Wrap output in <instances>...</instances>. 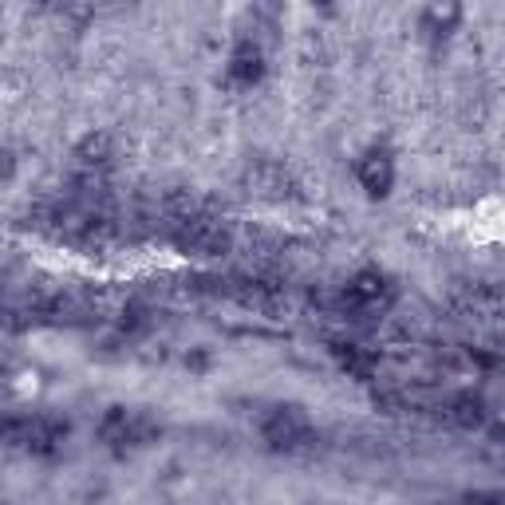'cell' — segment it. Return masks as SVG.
Segmentation results:
<instances>
[{"mask_svg": "<svg viewBox=\"0 0 505 505\" xmlns=\"http://www.w3.org/2000/svg\"><path fill=\"white\" fill-rule=\"evenodd\" d=\"M159 418L142 407H111L99 418V442L107 450H142L159 438Z\"/></svg>", "mask_w": 505, "mask_h": 505, "instance_id": "1", "label": "cell"}, {"mask_svg": "<svg viewBox=\"0 0 505 505\" xmlns=\"http://www.w3.org/2000/svg\"><path fill=\"white\" fill-rule=\"evenodd\" d=\"M391 304H395V284L376 269L356 273L352 281L340 288V308L347 312V316H356V320L383 316Z\"/></svg>", "mask_w": 505, "mask_h": 505, "instance_id": "2", "label": "cell"}, {"mask_svg": "<svg viewBox=\"0 0 505 505\" xmlns=\"http://www.w3.org/2000/svg\"><path fill=\"white\" fill-rule=\"evenodd\" d=\"M67 418L59 415H28V418H8L5 438L8 447H16L24 454H56L67 438Z\"/></svg>", "mask_w": 505, "mask_h": 505, "instance_id": "3", "label": "cell"}, {"mask_svg": "<svg viewBox=\"0 0 505 505\" xmlns=\"http://www.w3.org/2000/svg\"><path fill=\"white\" fill-rule=\"evenodd\" d=\"M261 438L269 442L273 450L293 454V450H304L308 442L316 438V427H312V418L300 411V407L281 403V407H273V411L261 418Z\"/></svg>", "mask_w": 505, "mask_h": 505, "instance_id": "4", "label": "cell"}, {"mask_svg": "<svg viewBox=\"0 0 505 505\" xmlns=\"http://www.w3.org/2000/svg\"><path fill=\"white\" fill-rule=\"evenodd\" d=\"M356 182L364 186L367 198H387L395 186V159L387 147H367L356 159Z\"/></svg>", "mask_w": 505, "mask_h": 505, "instance_id": "5", "label": "cell"}, {"mask_svg": "<svg viewBox=\"0 0 505 505\" xmlns=\"http://www.w3.org/2000/svg\"><path fill=\"white\" fill-rule=\"evenodd\" d=\"M245 190L252 198H261V201H284V198L296 194V182H293V174H288L281 162L261 159V162H252L245 170Z\"/></svg>", "mask_w": 505, "mask_h": 505, "instance_id": "6", "label": "cell"}, {"mask_svg": "<svg viewBox=\"0 0 505 505\" xmlns=\"http://www.w3.org/2000/svg\"><path fill=\"white\" fill-rule=\"evenodd\" d=\"M264 76V52L257 40H242L230 52V64H225V79L233 83V88H252V83H261Z\"/></svg>", "mask_w": 505, "mask_h": 505, "instance_id": "7", "label": "cell"}, {"mask_svg": "<svg viewBox=\"0 0 505 505\" xmlns=\"http://www.w3.org/2000/svg\"><path fill=\"white\" fill-rule=\"evenodd\" d=\"M76 166L83 170V178H103L107 174V166L115 162V139L111 135H103V130H95V135H88L76 147Z\"/></svg>", "mask_w": 505, "mask_h": 505, "instance_id": "8", "label": "cell"}, {"mask_svg": "<svg viewBox=\"0 0 505 505\" xmlns=\"http://www.w3.org/2000/svg\"><path fill=\"white\" fill-rule=\"evenodd\" d=\"M462 20V8H454V5H447V8H427L423 12V32H430V36H447L454 24Z\"/></svg>", "mask_w": 505, "mask_h": 505, "instance_id": "9", "label": "cell"}, {"mask_svg": "<svg viewBox=\"0 0 505 505\" xmlns=\"http://www.w3.org/2000/svg\"><path fill=\"white\" fill-rule=\"evenodd\" d=\"M462 505H505L501 494H470V498H462Z\"/></svg>", "mask_w": 505, "mask_h": 505, "instance_id": "10", "label": "cell"}]
</instances>
